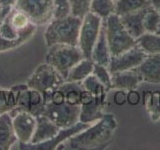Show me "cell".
I'll return each mask as SVG.
<instances>
[{
  "label": "cell",
  "mask_w": 160,
  "mask_h": 150,
  "mask_svg": "<svg viewBox=\"0 0 160 150\" xmlns=\"http://www.w3.org/2000/svg\"><path fill=\"white\" fill-rule=\"evenodd\" d=\"M117 125V120L113 114H104L96 122L90 124L86 129L66 140L58 149H105L111 142Z\"/></svg>",
  "instance_id": "6da1fadb"
},
{
  "label": "cell",
  "mask_w": 160,
  "mask_h": 150,
  "mask_svg": "<svg viewBox=\"0 0 160 150\" xmlns=\"http://www.w3.org/2000/svg\"><path fill=\"white\" fill-rule=\"evenodd\" d=\"M82 18L69 14L67 16L52 18L47 23L44 31L46 47L65 44L77 46L80 25Z\"/></svg>",
  "instance_id": "7a4b0ae2"
},
{
  "label": "cell",
  "mask_w": 160,
  "mask_h": 150,
  "mask_svg": "<svg viewBox=\"0 0 160 150\" xmlns=\"http://www.w3.org/2000/svg\"><path fill=\"white\" fill-rule=\"evenodd\" d=\"M103 25L111 56L127 51L136 45V39L129 34L117 14L114 13L104 19Z\"/></svg>",
  "instance_id": "3957f363"
},
{
  "label": "cell",
  "mask_w": 160,
  "mask_h": 150,
  "mask_svg": "<svg viewBox=\"0 0 160 150\" xmlns=\"http://www.w3.org/2000/svg\"><path fill=\"white\" fill-rule=\"evenodd\" d=\"M83 58L84 56L78 46L59 44L48 47L45 62L53 66L66 80L70 69Z\"/></svg>",
  "instance_id": "277c9868"
},
{
  "label": "cell",
  "mask_w": 160,
  "mask_h": 150,
  "mask_svg": "<svg viewBox=\"0 0 160 150\" xmlns=\"http://www.w3.org/2000/svg\"><path fill=\"white\" fill-rule=\"evenodd\" d=\"M64 82L65 79L62 77V75L53 66L44 62L36 67L31 76L27 79L26 84L29 88L40 91L46 99L53 90L61 86Z\"/></svg>",
  "instance_id": "5b68a950"
},
{
  "label": "cell",
  "mask_w": 160,
  "mask_h": 150,
  "mask_svg": "<svg viewBox=\"0 0 160 150\" xmlns=\"http://www.w3.org/2000/svg\"><path fill=\"white\" fill-rule=\"evenodd\" d=\"M103 19L88 12L81 20L77 46L81 50L84 58L91 59L92 50L101 32Z\"/></svg>",
  "instance_id": "8992f818"
},
{
  "label": "cell",
  "mask_w": 160,
  "mask_h": 150,
  "mask_svg": "<svg viewBox=\"0 0 160 150\" xmlns=\"http://www.w3.org/2000/svg\"><path fill=\"white\" fill-rule=\"evenodd\" d=\"M36 30L37 25L31 23L26 29L18 31L16 28L12 26V24L6 17L0 25V53L21 46L30 38H32Z\"/></svg>",
  "instance_id": "52a82bcc"
},
{
  "label": "cell",
  "mask_w": 160,
  "mask_h": 150,
  "mask_svg": "<svg viewBox=\"0 0 160 150\" xmlns=\"http://www.w3.org/2000/svg\"><path fill=\"white\" fill-rule=\"evenodd\" d=\"M15 8L27 14L31 22L37 26L47 25L54 18L53 0H17Z\"/></svg>",
  "instance_id": "ba28073f"
},
{
  "label": "cell",
  "mask_w": 160,
  "mask_h": 150,
  "mask_svg": "<svg viewBox=\"0 0 160 150\" xmlns=\"http://www.w3.org/2000/svg\"><path fill=\"white\" fill-rule=\"evenodd\" d=\"M80 105H70L66 102L62 104H54L46 102L42 115L61 128H68L79 122L80 117Z\"/></svg>",
  "instance_id": "9c48e42d"
},
{
  "label": "cell",
  "mask_w": 160,
  "mask_h": 150,
  "mask_svg": "<svg viewBox=\"0 0 160 150\" xmlns=\"http://www.w3.org/2000/svg\"><path fill=\"white\" fill-rule=\"evenodd\" d=\"M146 56L147 55L144 53L143 50L136 44L127 51L111 56L108 69L111 73L137 69Z\"/></svg>",
  "instance_id": "30bf717a"
},
{
  "label": "cell",
  "mask_w": 160,
  "mask_h": 150,
  "mask_svg": "<svg viewBox=\"0 0 160 150\" xmlns=\"http://www.w3.org/2000/svg\"><path fill=\"white\" fill-rule=\"evenodd\" d=\"M89 123H83L81 121L74 124L73 126L68 128H61L59 132L55 136L48 140V141L37 143V144H30V143H19L18 148L19 149H25V150H54L58 149V147L64 143L66 140H68L73 135L81 132L82 130L86 129L89 126Z\"/></svg>",
  "instance_id": "8fae6325"
},
{
  "label": "cell",
  "mask_w": 160,
  "mask_h": 150,
  "mask_svg": "<svg viewBox=\"0 0 160 150\" xmlns=\"http://www.w3.org/2000/svg\"><path fill=\"white\" fill-rule=\"evenodd\" d=\"M9 113L12 116V123L18 142L30 143L36 128L37 117L22 110H12Z\"/></svg>",
  "instance_id": "7c38bea8"
},
{
  "label": "cell",
  "mask_w": 160,
  "mask_h": 150,
  "mask_svg": "<svg viewBox=\"0 0 160 150\" xmlns=\"http://www.w3.org/2000/svg\"><path fill=\"white\" fill-rule=\"evenodd\" d=\"M45 104L46 100L41 92L36 89L27 88L24 91L18 92L17 105L13 110H22L37 117L43 114Z\"/></svg>",
  "instance_id": "4fadbf2b"
},
{
  "label": "cell",
  "mask_w": 160,
  "mask_h": 150,
  "mask_svg": "<svg viewBox=\"0 0 160 150\" xmlns=\"http://www.w3.org/2000/svg\"><path fill=\"white\" fill-rule=\"evenodd\" d=\"M137 71L142 82L149 84H160V54L147 55L139 65Z\"/></svg>",
  "instance_id": "5bb4252c"
},
{
  "label": "cell",
  "mask_w": 160,
  "mask_h": 150,
  "mask_svg": "<svg viewBox=\"0 0 160 150\" xmlns=\"http://www.w3.org/2000/svg\"><path fill=\"white\" fill-rule=\"evenodd\" d=\"M107 104V96H94V99L88 104L80 105L79 121L83 123H94L101 118L104 113L103 109Z\"/></svg>",
  "instance_id": "9a60e30c"
},
{
  "label": "cell",
  "mask_w": 160,
  "mask_h": 150,
  "mask_svg": "<svg viewBox=\"0 0 160 150\" xmlns=\"http://www.w3.org/2000/svg\"><path fill=\"white\" fill-rule=\"evenodd\" d=\"M112 74V89L115 90H129L136 89L140 83H142V79L137 69L126 70V71L114 72Z\"/></svg>",
  "instance_id": "2e32d148"
},
{
  "label": "cell",
  "mask_w": 160,
  "mask_h": 150,
  "mask_svg": "<svg viewBox=\"0 0 160 150\" xmlns=\"http://www.w3.org/2000/svg\"><path fill=\"white\" fill-rule=\"evenodd\" d=\"M60 128L44 115L37 116V123L30 144H37L52 139L59 132Z\"/></svg>",
  "instance_id": "e0dca14e"
},
{
  "label": "cell",
  "mask_w": 160,
  "mask_h": 150,
  "mask_svg": "<svg viewBox=\"0 0 160 150\" xmlns=\"http://www.w3.org/2000/svg\"><path fill=\"white\" fill-rule=\"evenodd\" d=\"M18 142L9 112L0 114V150H9Z\"/></svg>",
  "instance_id": "ac0fdd59"
},
{
  "label": "cell",
  "mask_w": 160,
  "mask_h": 150,
  "mask_svg": "<svg viewBox=\"0 0 160 150\" xmlns=\"http://www.w3.org/2000/svg\"><path fill=\"white\" fill-rule=\"evenodd\" d=\"M148 8L119 16L120 20H121V22L123 23L125 28L127 29L129 34L131 35L132 37H134L135 39L140 37L145 32L144 15H145V12H146V10Z\"/></svg>",
  "instance_id": "d6986e66"
},
{
  "label": "cell",
  "mask_w": 160,
  "mask_h": 150,
  "mask_svg": "<svg viewBox=\"0 0 160 150\" xmlns=\"http://www.w3.org/2000/svg\"><path fill=\"white\" fill-rule=\"evenodd\" d=\"M91 59L93 60V62L96 64L104 65V66H107V67L109 65L110 59H111V53H110L106 35H105L104 25L102 26L101 32H100L99 37L93 47Z\"/></svg>",
  "instance_id": "ffe728a7"
},
{
  "label": "cell",
  "mask_w": 160,
  "mask_h": 150,
  "mask_svg": "<svg viewBox=\"0 0 160 150\" xmlns=\"http://www.w3.org/2000/svg\"><path fill=\"white\" fill-rule=\"evenodd\" d=\"M94 68V62L90 58H83L70 69L65 81L82 82L85 78L91 75Z\"/></svg>",
  "instance_id": "44dd1931"
},
{
  "label": "cell",
  "mask_w": 160,
  "mask_h": 150,
  "mask_svg": "<svg viewBox=\"0 0 160 150\" xmlns=\"http://www.w3.org/2000/svg\"><path fill=\"white\" fill-rule=\"evenodd\" d=\"M136 44L146 55L160 54V34L144 32L136 39Z\"/></svg>",
  "instance_id": "7402d4cb"
},
{
  "label": "cell",
  "mask_w": 160,
  "mask_h": 150,
  "mask_svg": "<svg viewBox=\"0 0 160 150\" xmlns=\"http://www.w3.org/2000/svg\"><path fill=\"white\" fill-rule=\"evenodd\" d=\"M146 112L153 122L160 120V91H146L143 95Z\"/></svg>",
  "instance_id": "603a6c76"
},
{
  "label": "cell",
  "mask_w": 160,
  "mask_h": 150,
  "mask_svg": "<svg viewBox=\"0 0 160 150\" xmlns=\"http://www.w3.org/2000/svg\"><path fill=\"white\" fill-rule=\"evenodd\" d=\"M152 6L148 0H117L115 2V14L121 16L124 14L139 11Z\"/></svg>",
  "instance_id": "cb8c5ba5"
},
{
  "label": "cell",
  "mask_w": 160,
  "mask_h": 150,
  "mask_svg": "<svg viewBox=\"0 0 160 150\" xmlns=\"http://www.w3.org/2000/svg\"><path fill=\"white\" fill-rule=\"evenodd\" d=\"M59 88L64 93L65 102L70 105H80V92L83 89L81 82L65 81Z\"/></svg>",
  "instance_id": "d4e9b609"
},
{
  "label": "cell",
  "mask_w": 160,
  "mask_h": 150,
  "mask_svg": "<svg viewBox=\"0 0 160 150\" xmlns=\"http://www.w3.org/2000/svg\"><path fill=\"white\" fill-rule=\"evenodd\" d=\"M89 12L104 20L115 13V1L113 0H92L90 3Z\"/></svg>",
  "instance_id": "484cf974"
},
{
  "label": "cell",
  "mask_w": 160,
  "mask_h": 150,
  "mask_svg": "<svg viewBox=\"0 0 160 150\" xmlns=\"http://www.w3.org/2000/svg\"><path fill=\"white\" fill-rule=\"evenodd\" d=\"M18 93L10 89L0 88V114L12 111L17 105Z\"/></svg>",
  "instance_id": "4316f807"
},
{
  "label": "cell",
  "mask_w": 160,
  "mask_h": 150,
  "mask_svg": "<svg viewBox=\"0 0 160 150\" xmlns=\"http://www.w3.org/2000/svg\"><path fill=\"white\" fill-rule=\"evenodd\" d=\"M160 28V13L158 9L150 6L144 15V29L145 32L157 33Z\"/></svg>",
  "instance_id": "83f0119b"
},
{
  "label": "cell",
  "mask_w": 160,
  "mask_h": 150,
  "mask_svg": "<svg viewBox=\"0 0 160 150\" xmlns=\"http://www.w3.org/2000/svg\"><path fill=\"white\" fill-rule=\"evenodd\" d=\"M81 83L83 88L87 90V91L91 92L93 96H107L108 90L105 88L102 83L99 82V80L93 74L89 75Z\"/></svg>",
  "instance_id": "f1b7e54d"
},
{
  "label": "cell",
  "mask_w": 160,
  "mask_h": 150,
  "mask_svg": "<svg viewBox=\"0 0 160 150\" xmlns=\"http://www.w3.org/2000/svg\"><path fill=\"white\" fill-rule=\"evenodd\" d=\"M92 74L96 77L100 83H102L108 91L112 90V74L107 66L94 63Z\"/></svg>",
  "instance_id": "f546056e"
},
{
  "label": "cell",
  "mask_w": 160,
  "mask_h": 150,
  "mask_svg": "<svg viewBox=\"0 0 160 150\" xmlns=\"http://www.w3.org/2000/svg\"><path fill=\"white\" fill-rule=\"evenodd\" d=\"M91 1L92 0H69L70 14L83 18L89 12Z\"/></svg>",
  "instance_id": "4dcf8cb0"
},
{
  "label": "cell",
  "mask_w": 160,
  "mask_h": 150,
  "mask_svg": "<svg viewBox=\"0 0 160 150\" xmlns=\"http://www.w3.org/2000/svg\"><path fill=\"white\" fill-rule=\"evenodd\" d=\"M54 2V17H64L70 14V5L69 0H53Z\"/></svg>",
  "instance_id": "1f68e13d"
},
{
  "label": "cell",
  "mask_w": 160,
  "mask_h": 150,
  "mask_svg": "<svg viewBox=\"0 0 160 150\" xmlns=\"http://www.w3.org/2000/svg\"><path fill=\"white\" fill-rule=\"evenodd\" d=\"M113 99H114L115 104L121 106V105L127 102V91H125V90H117V91L114 93Z\"/></svg>",
  "instance_id": "d6a6232c"
},
{
  "label": "cell",
  "mask_w": 160,
  "mask_h": 150,
  "mask_svg": "<svg viewBox=\"0 0 160 150\" xmlns=\"http://www.w3.org/2000/svg\"><path fill=\"white\" fill-rule=\"evenodd\" d=\"M140 99H141V97H140V94L136 89L127 91V102L130 105H132V106L137 105L140 101Z\"/></svg>",
  "instance_id": "836d02e7"
},
{
  "label": "cell",
  "mask_w": 160,
  "mask_h": 150,
  "mask_svg": "<svg viewBox=\"0 0 160 150\" xmlns=\"http://www.w3.org/2000/svg\"><path fill=\"white\" fill-rule=\"evenodd\" d=\"M93 99H94L93 94L83 88L82 91L80 92V105L88 104L91 102Z\"/></svg>",
  "instance_id": "e575fe53"
},
{
  "label": "cell",
  "mask_w": 160,
  "mask_h": 150,
  "mask_svg": "<svg viewBox=\"0 0 160 150\" xmlns=\"http://www.w3.org/2000/svg\"><path fill=\"white\" fill-rule=\"evenodd\" d=\"M14 8V7H13ZM11 7H2L0 6V25L2 24V22L5 20V18H6L8 16V14L12 11Z\"/></svg>",
  "instance_id": "d590c367"
},
{
  "label": "cell",
  "mask_w": 160,
  "mask_h": 150,
  "mask_svg": "<svg viewBox=\"0 0 160 150\" xmlns=\"http://www.w3.org/2000/svg\"><path fill=\"white\" fill-rule=\"evenodd\" d=\"M17 0H0V6L2 7H15Z\"/></svg>",
  "instance_id": "8d00e7d4"
},
{
  "label": "cell",
  "mask_w": 160,
  "mask_h": 150,
  "mask_svg": "<svg viewBox=\"0 0 160 150\" xmlns=\"http://www.w3.org/2000/svg\"><path fill=\"white\" fill-rule=\"evenodd\" d=\"M27 88H29L28 87V85L26 84V82L25 83H22V84H18V85H15V86H13V87H11V89L13 90V91H15V92H21V91H24V90H26Z\"/></svg>",
  "instance_id": "74e56055"
},
{
  "label": "cell",
  "mask_w": 160,
  "mask_h": 150,
  "mask_svg": "<svg viewBox=\"0 0 160 150\" xmlns=\"http://www.w3.org/2000/svg\"><path fill=\"white\" fill-rule=\"evenodd\" d=\"M148 1L151 3V5L156 9L160 8V0H148Z\"/></svg>",
  "instance_id": "f35d334b"
},
{
  "label": "cell",
  "mask_w": 160,
  "mask_h": 150,
  "mask_svg": "<svg viewBox=\"0 0 160 150\" xmlns=\"http://www.w3.org/2000/svg\"><path fill=\"white\" fill-rule=\"evenodd\" d=\"M158 34H160V28H159V30H158V32H157Z\"/></svg>",
  "instance_id": "ab89813d"
},
{
  "label": "cell",
  "mask_w": 160,
  "mask_h": 150,
  "mask_svg": "<svg viewBox=\"0 0 160 150\" xmlns=\"http://www.w3.org/2000/svg\"><path fill=\"white\" fill-rule=\"evenodd\" d=\"M158 11H159V13H160V8H159V9H158Z\"/></svg>",
  "instance_id": "60d3db41"
},
{
  "label": "cell",
  "mask_w": 160,
  "mask_h": 150,
  "mask_svg": "<svg viewBox=\"0 0 160 150\" xmlns=\"http://www.w3.org/2000/svg\"><path fill=\"white\" fill-rule=\"evenodd\" d=\"M113 1H115V2H116V1H117V0H113Z\"/></svg>",
  "instance_id": "b9f144b4"
}]
</instances>
